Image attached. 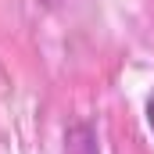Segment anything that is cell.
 <instances>
[{
	"mask_svg": "<svg viewBox=\"0 0 154 154\" xmlns=\"http://www.w3.org/2000/svg\"><path fill=\"white\" fill-rule=\"evenodd\" d=\"M147 118H151V129H154V97L147 100Z\"/></svg>",
	"mask_w": 154,
	"mask_h": 154,
	"instance_id": "1",
	"label": "cell"
}]
</instances>
